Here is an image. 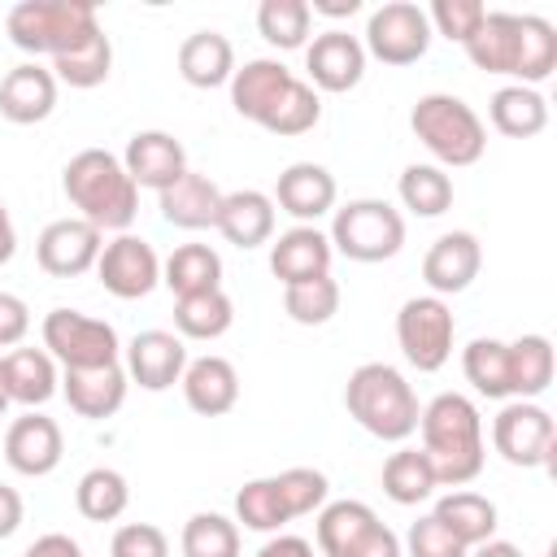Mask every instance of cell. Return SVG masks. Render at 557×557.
Masks as SVG:
<instances>
[{
	"instance_id": "1",
	"label": "cell",
	"mask_w": 557,
	"mask_h": 557,
	"mask_svg": "<svg viewBox=\"0 0 557 557\" xmlns=\"http://www.w3.org/2000/svg\"><path fill=\"white\" fill-rule=\"evenodd\" d=\"M461 48L474 70L518 78V87H535L557 70V26L540 13H487Z\"/></svg>"
},
{
	"instance_id": "2",
	"label": "cell",
	"mask_w": 557,
	"mask_h": 557,
	"mask_svg": "<svg viewBox=\"0 0 557 557\" xmlns=\"http://www.w3.org/2000/svg\"><path fill=\"white\" fill-rule=\"evenodd\" d=\"M418 431L440 487H466L470 479H479L487 453H483V418L470 396L440 392L431 405H422Z\"/></svg>"
},
{
	"instance_id": "3",
	"label": "cell",
	"mask_w": 557,
	"mask_h": 557,
	"mask_svg": "<svg viewBox=\"0 0 557 557\" xmlns=\"http://www.w3.org/2000/svg\"><path fill=\"white\" fill-rule=\"evenodd\" d=\"M61 187L70 196V205L78 209L83 222H91L100 235L104 231H131L135 213H139V187L131 183L122 157L104 152V148H83L65 161L61 170Z\"/></svg>"
},
{
	"instance_id": "4",
	"label": "cell",
	"mask_w": 557,
	"mask_h": 557,
	"mask_svg": "<svg viewBox=\"0 0 557 557\" xmlns=\"http://www.w3.org/2000/svg\"><path fill=\"white\" fill-rule=\"evenodd\" d=\"M344 409H348V418L361 431H370L374 440H387V444L409 440L418 431V418H422L418 392L387 361H366V366H357L348 374V383H344Z\"/></svg>"
},
{
	"instance_id": "5",
	"label": "cell",
	"mask_w": 557,
	"mask_h": 557,
	"mask_svg": "<svg viewBox=\"0 0 557 557\" xmlns=\"http://www.w3.org/2000/svg\"><path fill=\"white\" fill-rule=\"evenodd\" d=\"M409 126L413 135L422 139V148L444 165L461 170V165H474L487 148V126L483 117L461 100V96H448V91H426L418 96L413 113H409Z\"/></svg>"
},
{
	"instance_id": "6",
	"label": "cell",
	"mask_w": 557,
	"mask_h": 557,
	"mask_svg": "<svg viewBox=\"0 0 557 557\" xmlns=\"http://www.w3.org/2000/svg\"><path fill=\"white\" fill-rule=\"evenodd\" d=\"M4 30L13 48L30 57H61L100 30V17L87 0H22L9 9Z\"/></svg>"
},
{
	"instance_id": "7",
	"label": "cell",
	"mask_w": 557,
	"mask_h": 557,
	"mask_svg": "<svg viewBox=\"0 0 557 557\" xmlns=\"http://www.w3.org/2000/svg\"><path fill=\"white\" fill-rule=\"evenodd\" d=\"M326 239L348 261L374 265V261H387V257H396L405 248V218L387 200L361 196V200H348V205L335 209Z\"/></svg>"
},
{
	"instance_id": "8",
	"label": "cell",
	"mask_w": 557,
	"mask_h": 557,
	"mask_svg": "<svg viewBox=\"0 0 557 557\" xmlns=\"http://www.w3.org/2000/svg\"><path fill=\"white\" fill-rule=\"evenodd\" d=\"M44 352L61 361V370H96V366H117L122 339L104 318L61 305L44 318Z\"/></svg>"
},
{
	"instance_id": "9",
	"label": "cell",
	"mask_w": 557,
	"mask_h": 557,
	"mask_svg": "<svg viewBox=\"0 0 557 557\" xmlns=\"http://www.w3.org/2000/svg\"><path fill=\"white\" fill-rule=\"evenodd\" d=\"M457 318L440 296H409L396 313V344L418 374H435L453 357Z\"/></svg>"
},
{
	"instance_id": "10",
	"label": "cell",
	"mask_w": 557,
	"mask_h": 557,
	"mask_svg": "<svg viewBox=\"0 0 557 557\" xmlns=\"http://www.w3.org/2000/svg\"><path fill=\"white\" fill-rule=\"evenodd\" d=\"M492 448L509 466H522V470L553 466V457H557V422L535 400H505L500 413L492 418Z\"/></svg>"
},
{
	"instance_id": "11",
	"label": "cell",
	"mask_w": 557,
	"mask_h": 557,
	"mask_svg": "<svg viewBox=\"0 0 557 557\" xmlns=\"http://www.w3.org/2000/svg\"><path fill=\"white\" fill-rule=\"evenodd\" d=\"M366 57L383 65H413L431 48V22L426 9L413 0H387L366 17Z\"/></svg>"
},
{
	"instance_id": "12",
	"label": "cell",
	"mask_w": 557,
	"mask_h": 557,
	"mask_svg": "<svg viewBox=\"0 0 557 557\" xmlns=\"http://www.w3.org/2000/svg\"><path fill=\"white\" fill-rule=\"evenodd\" d=\"M96 274H100V287L117 300H139L148 296L157 283H161V261L152 252L148 239L122 231L117 239H109L96 257Z\"/></svg>"
},
{
	"instance_id": "13",
	"label": "cell",
	"mask_w": 557,
	"mask_h": 557,
	"mask_svg": "<svg viewBox=\"0 0 557 557\" xmlns=\"http://www.w3.org/2000/svg\"><path fill=\"white\" fill-rule=\"evenodd\" d=\"M100 231L83 218H57L39 231L35 239V261L44 274L52 278H78L87 270H96V257H100Z\"/></svg>"
},
{
	"instance_id": "14",
	"label": "cell",
	"mask_w": 557,
	"mask_h": 557,
	"mask_svg": "<svg viewBox=\"0 0 557 557\" xmlns=\"http://www.w3.org/2000/svg\"><path fill=\"white\" fill-rule=\"evenodd\" d=\"M305 70H309V87L313 91H352L366 74V48L357 35L331 26L322 35H313V44L305 48Z\"/></svg>"
},
{
	"instance_id": "15",
	"label": "cell",
	"mask_w": 557,
	"mask_h": 557,
	"mask_svg": "<svg viewBox=\"0 0 557 557\" xmlns=\"http://www.w3.org/2000/svg\"><path fill=\"white\" fill-rule=\"evenodd\" d=\"M65 457V440H61V426L48 418V413H22L13 418V426L4 431V461L9 470L26 474V479H44L61 466Z\"/></svg>"
},
{
	"instance_id": "16",
	"label": "cell",
	"mask_w": 557,
	"mask_h": 557,
	"mask_svg": "<svg viewBox=\"0 0 557 557\" xmlns=\"http://www.w3.org/2000/svg\"><path fill=\"white\" fill-rule=\"evenodd\" d=\"M335 174L318 161H292L274 183V205L296 218V226H313L322 213H335Z\"/></svg>"
},
{
	"instance_id": "17",
	"label": "cell",
	"mask_w": 557,
	"mask_h": 557,
	"mask_svg": "<svg viewBox=\"0 0 557 557\" xmlns=\"http://www.w3.org/2000/svg\"><path fill=\"white\" fill-rule=\"evenodd\" d=\"M479 270H483V248H479V239L470 231L440 235L422 257V278H426L431 296H440V300L466 292L479 278Z\"/></svg>"
},
{
	"instance_id": "18",
	"label": "cell",
	"mask_w": 557,
	"mask_h": 557,
	"mask_svg": "<svg viewBox=\"0 0 557 557\" xmlns=\"http://www.w3.org/2000/svg\"><path fill=\"white\" fill-rule=\"evenodd\" d=\"M122 165H126L135 187L165 191L170 183H178L187 174V152H183V144L170 131H135L126 139Z\"/></svg>"
},
{
	"instance_id": "19",
	"label": "cell",
	"mask_w": 557,
	"mask_h": 557,
	"mask_svg": "<svg viewBox=\"0 0 557 557\" xmlns=\"http://www.w3.org/2000/svg\"><path fill=\"white\" fill-rule=\"evenodd\" d=\"M187 348L174 331H139L126 344V379H135L144 392H165L183 379Z\"/></svg>"
},
{
	"instance_id": "20",
	"label": "cell",
	"mask_w": 557,
	"mask_h": 557,
	"mask_svg": "<svg viewBox=\"0 0 557 557\" xmlns=\"http://www.w3.org/2000/svg\"><path fill=\"white\" fill-rule=\"evenodd\" d=\"M331 257H335V248H331L326 231H318V226H292L270 244V270L283 287L331 274Z\"/></svg>"
},
{
	"instance_id": "21",
	"label": "cell",
	"mask_w": 557,
	"mask_h": 557,
	"mask_svg": "<svg viewBox=\"0 0 557 557\" xmlns=\"http://www.w3.org/2000/svg\"><path fill=\"white\" fill-rule=\"evenodd\" d=\"M126 370L122 366H96V370H61V396L65 405L87 418V422H104L122 409L126 400Z\"/></svg>"
},
{
	"instance_id": "22",
	"label": "cell",
	"mask_w": 557,
	"mask_h": 557,
	"mask_svg": "<svg viewBox=\"0 0 557 557\" xmlns=\"http://www.w3.org/2000/svg\"><path fill=\"white\" fill-rule=\"evenodd\" d=\"M178 383H183L187 409L200 413V418H222V413H231L235 400H239V374H235V366H231L226 357H218V352H205V357L187 361V370H183Z\"/></svg>"
},
{
	"instance_id": "23",
	"label": "cell",
	"mask_w": 557,
	"mask_h": 557,
	"mask_svg": "<svg viewBox=\"0 0 557 557\" xmlns=\"http://www.w3.org/2000/svg\"><path fill=\"white\" fill-rule=\"evenodd\" d=\"M57 109V78L39 61H22L0 78V113L17 126H35Z\"/></svg>"
},
{
	"instance_id": "24",
	"label": "cell",
	"mask_w": 557,
	"mask_h": 557,
	"mask_svg": "<svg viewBox=\"0 0 557 557\" xmlns=\"http://www.w3.org/2000/svg\"><path fill=\"white\" fill-rule=\"evenodd\" d=\"M226 244L235 248H261L274 239V200L257 187H244V191H222V209H218V222Z\"/></svg>"
},
{
	"instance_id": "25",
	"label": "cell",
	"mask_w": 557,
	"mask_h": 557,
	"mask_svg": "<svg viewBox=\"0 0 557 557\" xmlns=\"http://www.w3.org/2000/svg\"><path fill=\"white\" fill-rule=\"evenodd\" d=\"M161 200V218L178 231H205L218 222V209H222V187L200 174V170H187L178 183H170L165 191H157Z\"/></svg>"
},
{
	"instance_id": "26",
	"label": "cell",
	"mask_w": 557,
	"mask_h": 557,
	"mask_svg": "<svg viewBox=\"0 0 557 557\" xmlns=\"http://www.w3.org/2000/svg\"><path fill=\"white\" fill-rule=\"evenodd\" d=\"M292 78L296 74L283 61H274V57H257V61L235 65V74H231V104H235V113L248 117V122H261L270 113V104L287 91Z\"/></svg>"
},
{
	"instance_id": "27",
	"label": "cell",
	"mask_w": 557,
	"mask_h": 557,
	"mask_svg": "<svg viewBox=\"0 0 557 557\" xmlns=\"http://www.w3.org/2000/svg\"><path fill=\"white\" fill-rule=\"evenodd\" d=\"M178 74H183V83H191L200 91L231 83V74H235V48H231V39L222 30H191L178 44Z\"/></svg>"
},
{
	"instance_id": "28",
	"label": "cell",
	"mask_w": 557,
	"mask_h": 557,
	"mask_svg": "<svg viewBox=\"0 0 557 557\" xmlns=\"http://www.w3.org/2000/svg\"><path fill=\"white\" fill-rule=\"evenodd\" d=\"M379 522V513L366 500H326L313 522V540L322 557H352V548L366 540V531Z\"/></svg>"
},
{
	"instance_id": "29",
	"label": "cell",
	"mask_w": 557,
	"mask_h": 557,
	"mask_svg": "<svg viewBox=\"0 0 557 557\" xmlns=\"http://www.w3.org/2000/svg\"><path fill=\"white\" fill-rule=\"evenodd\" d=\"M0 361H4V392H9V400L35 409V405H48L61 392L57 361L44 348H13Z\"/></svg>"
},
{
	"instance_id": "30",
	"label": "cell",
	"mask_w": 557,
	"mask_h": 557,
	"mask_svg": "<svg viewBox=\"0 0 557 557\" xmlns=\"http://www.w3.org/2000/svg\"><path fill=\"white\" fill-rule=\"evenodd\" d=\"M461 370H466V383L487 396V400H513V366H509V344L505 339H492V335H479L461 348Z\"/></svg>"
},
{
	"instance_id": "31",
	"label": "cell",
	"mask_w": 557,
	"mask_h": 557,
	"mask_svg": "<svg viewBox=\"0 0 557 557\" xmlns=\"http://www.w3.org/2000/svg\"><path fill=\"white\" fill-rule=\"evenodd\" d=\"M487 117L505 139H535L548 126V100L535 87L509 83L487 100Z\"/></svg>"
},
{
	"instance_id": "32",
	"label": "cell",
	"mask_w": 557,
	"mask_h": 557,
	"mask_svg": "<svg viewBox=\"0 0 557 557\" xmlns=\"http://www.w3.org/2000/svg\"><path fill=\"white\" fill-rule=\"evenodd\" d=\"M161 283L174 296H196V292H218L222 287V257L209 244H178L165 265H161Z\"/></svg>"
},
{
	"instance_id": "33",
	"label": "cell",
	"mask_w": 557,
	"mask_h": 557,
	"mask_svg": "<svg viewBox=\"0 0 557 557\" xmlns=\"http://www.w3.org/2000/svg\"><path fill=\"white\" fill-rule=\"evenodd\" d=\"M431 513H435L466 548H474V544H483V540L496 535V505H492L487 496H479V492H466V487L444 492Z\"/></svg>"
},
{
	"instance_id": "34",
	"label": "cell",
	"mask_w": 557,
	"mask_h": 557,
	"mask_svg": "<svg viewBox=\"0 0 557 557\" xmlns=\"http://www.w3.org/2000/svg\"><path fill=\"white\" fill-rule=\"evenodd\" d=\"M74 505H78V513H83L87 522H113V518H122L126 505H131V483H126V474L113 470V466H91V470L78 479V487H74Z\"/></svg>"
},
{
	"instance_id": "35",
	"label": "cell",
	"mask_w": 557,
	"mask_h": 557,
	"mask_svg": "<svg viewBox=\"0 0 557 557\" xmlns=\"http://www.w3.org/2000/svg\"><path fill=\"white\" fill-rule=\"evenodd\" d=\"M235 322V305L231 296L218 287V292H196V296H178L174 305V326H178V339H218L226 335Z\"/></svg>"
},
{
	"instance_id": "36",
	"label": "cell",
	"mask_w": 557,
	"mask_h": 557,
	"mask_svg": "<svg viewBox=\"0 0 557 557\" xmlns=\"http://www.w3.org/2000/svg\"><path fill=\"white\" fill-rule=\"evenodd\" d=\"M509 366H513V400H535L548 392L557 357L548 335H518L509 339Z\"/></svg>"
},
{
	"instance_id": "37",
	"label": "cell",
	"mask_w": 557,
	"mask_h": 557,
	"mask_svg": "<svg viewBox=\"0 0 557 557\" xmlns=\"http://www.w3.org/2000/svg\"><path fill=\"white\" fill-rule=\"evenodd\" d=\"M109 70H113V44L104 30H96L91 39H83L78 48L61 52V57H52V78L65 87H78V91L100 87L109 78Z\"/></svg>"
},
{
	"instance_id": "38",
	"label": "cell",
	"mask_w": 557,
	"mask_h": 557,
	"mask_svg": "<svg viewBox=\"0 0 557 557\" xmlns=\"http://www.w3.org/2000/svg\"><path fill=\"white\" fill-rule=\"evenodd\" d=\"M435 470L426 461L422 448H396L387 461H383V492L396 500V505H422L435 496Z\"/></svg>"
},
{
	"instance_id": "39",
	"label": "cell",
	"mask_w": 557,
	"mask_h": 557,
	"mask_svg": "<svg viewBox=\"0 0 557 557\" xmlns=\"http://www.w3.org/2000/svg\"><path fill=\"white\" fill-rule=\"evenodd\" d=\"M235 522H244V531H261V535H278V531L292 522L274 474L248 479V483L235 492Z\"/></svg>"
},
{
	"instance_id": "40",
	"label": "cell",
	"mask_w": 557,
	"mask_h": 557,
	"mask_svg": "<svg viewBox=\"0 0 557 557\" xmlns=\"http://www.w3.org/2000/svg\"><path fill=\"white\" fill-rule=\"evenodd\" d=\"M396 196L409 213L418 218H440L453 209V178L440 170V165H405L400 170V183H396Z\"/></svg>"
},
{
	"instance_id": "41",
	"label": "cell",
	"mask_w": 557,
	"mask_h": 557,
	"mask_svg": "<svg viewBox=\"0 0 557 557\" xmlns=\"http://www.w3.org/2000/svg\"><path fill=\"white\" fill-rule=\"evenodd\" d=\"M309 26H313V13L305 0H261L257 9V30L278 52L309 48Z\"/></svg>"
},
{
	"instance_id": "42",
	"label": "cell",
	"mask_w": 557,
	"mask_h": 557,
	"mask_svg": "<svg viewBox=\"0 0 557 557\" xmlns=\"http://www.w3.org/2000/svg\"><path fill=\"white\" fill-rule=\"evenodd\" d=\"M178 548L183 557H239V522H231L226 513L200 509L183 522Z\"/></svg>"
},
{
	"instance_id": "43",
	"label": "cell",
	"mask_w": 557,
	"mask_h": 557,
	"mask_svg": "<svg viewBox=\"0 0 557 557\" xmlns=\"http://www.w3.org/2000/svg\"><path fill=\"white\" fill-rule=\"evenodd\" d=\"M318 117H322V100H318V91H313L305 78H292L287 91L270 104V113H265L257 126L270 131V135H305V131L318 126Z\"/></svg>"
},
{
	"instance_id": "44",
	"label": "cell",
	"mask_w": 557,
	"mask_h": 557,
	"mask_svg": "<svg viewBox=\"0 0 557 557\" xmlns=\"http://www.w3.org/2000/svg\"><path fill=\"white\" fill-rule=\"evenodd\" d=\"M283 313L296 326H326L339 313V283L331 274H322V278H309V283L283 287Z\"/></svg>"
},
{
	"instance_id": "45",
	"label": "cell",
	"mask_w": 557,
	"mask_h": 557,
	"mask_svg": "<svg viewBox=\"0 0 557 557\" xmlns=\"http://www.w3.org/2000/svg\"><path fill=\"white\" fill-rule=\"evenodd\" d=\"M274 479H278V492H283V505H287L292 518H305V513L322 509L326 496H331L326 474L313 470V466H292V470H283V474H274Z\"/></svg>"
},
{
	"instance_id": "46",
	"label": "cell",
	"mask_w": 557,
	"mask_h": 557,
	"mask_svg": "<svg viewBox=\"0 0 557 557\" xmlns=\"http://www.w3.org/2000/svg\"><path fill=\"white\" fill-rule=\"evenodd\" d=\"M487 17V4L479 0H435L426 9V22H431V35H444L453 44H466Z\"/></svg>"
},
{
	"instance_id": "47",
	"label": "cell",
	"mask_w": 557,
	"mask_h": 557,
	"mask_svg": "<svg viewBox=\"0 0 557 557\" xmlns=\"http://www.w3.org/2000/svg\"><path fill=\"white\" fill-rule=\"evenodd\" d=\"M405 557H470V548L435 518V513H422L413 527H409V535H405Z\"/></svg>"
},
{
	"instance_id": "48",
	"label": "cell",
	"mask_w": 557,
	"mask_h": 557,
	"mask_svg": "<svg viewBox=\"0 0 557 557\" xmlns=\"http://www.w3.org/2000/svg\"><path fill=\"white\" fill-rule=\"evenodd\" d=\"M109 557H170V540L152 522H126L113 531Z\"/></svg>"
},
{
	"instance_id": "49",
	"label": "cell",
	"mask_w": 557,
	"mask_h": 557,
	"mask_svg": "<svg viewBox=\"0 0 557 557\" xmlns=\"http://www.w3.org/2000/svg\"><path fill=\"white\" fill-rule=\"evenodd\" d=\"M30 331V309L22 296L0 292V348H17Z\"/></svg>"
},
{
	"instance_id": "50",
	"label": "cell",
	"mask_w": 557,
	"mask_h": 557,
	"mask_svg": "<svg viewBox=\"0 0 557 557\" xmlns=\"http://www.w3.org/2000/svg\"><path fill=\"white\" fill-rule=\"evenodd\" d=\"M352 557H405V548H400V535H396L392 527L374 522V527L366 531V540L352 548Z\"/></svg>"
},
{
	"instance_id": "51",
	"label": "cell",
	"mask_w": 557,
	"mask_h": 557,
	"mask_svg": "<svg viewBox=\"0 0 557 557\" xmlns=\"http://www.w3.org/2000/svg\"><path fill=\"white\" fill-rule=\"evenodd\" d=\"M22 557H83V548H78V540H70L65 531H48V535H39Z\"/></svg>"
},
{
	"instance_id": "52",
	"label": "cell",
	"mask_w": 557,
	"mask_h": 557,
	"mask_svg": "<svg viewBox=\"0 0 557 557\" xmlns=\"http://www.w3.org/2000/svg\"><path fill=\"white\" fill-rule=\"evenodd\" d=\"M252 557H313V544L300 535H270Z\"/></svg>"
},
{
	"instance_id": "53",
	"label": "cell",
	"mask_w": 557,
	"mask_h": 557,
	"mask_svg": "<svg viewBox=\"0 0 557 557\" xmlns=\"http://www.w3.org/2000/svg\"><path fill=\"white\" fill-rule=\"evenodd\" d=\"M22 496H17V487H9V483H0V540H9L17 527H22Z\"/></svg>"
},
{
	"instance_id": "54",
	"label": "cell",
	"mask_w": 557,
	"mask_h": 557,
	"mask_svg": "<svg viewBox=\"0 0 557 557\" xmlns=\"http://www.w3.org/2000/svg\"><path fill=\"white\" fill-rule=\"evenodd\" d=\"M13 252H17V231H13V218H9V209L0 200V265H9Z\"/></svg>"
},
{
	"instance_id": "55",
	"label": "cell",
	"mask_w": 557,
	"mask_h": 557,
	"mask_svg": "<svg viewBox=\"0 0 557 557\" xmlns=\"http://www.w3.org/2000/svg\"><path fill=\"white\" fill-rule=\"evenodd\" d=\"M470 557H522V548L518 544H509V540H483V544H474L470 548Z\"/></svg>"
},
{
	"instance_id": "56",
	"label": "cell",
	"mask_w": 557,
	"mask_h": 557,
	"mask_svg": "<svg viewBox=\"0 0 557 557\" xmlns=\"http://www.w3.org/2000/svg\"><path fill=\"white\" fill-rule=\"evenodd\" d=\"M361 4L357 0H318V4H309V13H326V17H352Z\"/></svg>"
},
{
	"instance_id": "57",
	"label": "cell",
	"mask_w": 557,
	"mask_h": 557,
	"mask_svg": "<svg viewBox=\"0 0 557 557\" xmlns=\"http://www.w3.org/2000/svg\"><path fill=\"white\" fill-rule=\"evenodd\" d=\"M4 409H9V392H4V361H0V418H4Z\"/></svg>"
}]
</instances>
